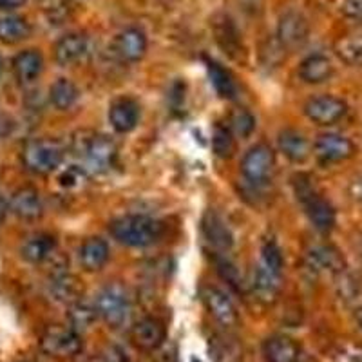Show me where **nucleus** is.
Wrapping results in <instances>:
<instances>
[{
  "mask_svg": "<svg viewBox=\"0 0 362 362\" xmlns=\"http://www.w3.org/2000/svg\"><path fill=\"white\" fill-rule=\"evenodd\" d=\"M109 232L125 247H151L165 235V225L148 216H124L109 225Z\"/></svg>",
  "mask_w": 362,
  "mask_h": 362,
  "instance_id": "f257e3e1",
  "label": "nucleus"
},
{
  "mask_svg": "<svg viewBox=\"0 0 362 362\" xmlns=\"http://www.w3.org/2000/svg\"><path fill=\"white\" fill-rule=\"evenodd\" d=\"M62 144L49 138H35L29 140L22 148V163L29 173L45 176L57 170L64 161Z\"/></svg>",
  "mask_w": 362,
  "mask_h": 362,
  "instance_id": "f03ea898",
  "label": "nucleus"
},
{
  "mask_svg": "<svg viewBox=\"0 0 362 362\" xmlns=\"http://www.w3.org/2000/svg\"><path fill=\"white\" fill-rule=\"evenodd\" d=\"M95 306L98 317H102L111 328L124 326L131 313V300H129L127 290L118 283L103 286L96 297Z\"/></svg>",
  "mask_w": 362,
  "mask_h": 362,
  "instance_id": "7ed1b4c3",
  "label": "nucleus"
},
{
  "mask_svg": "<svg viewBox=\"0 0 362 362\" xmlns=\"http://www.w3.org/2000/svg\"><path fill=\"white\" fill-rule=\"evenodd\" d=\"M297 198L300 199L305 212L312 225L319 232H329L335 226V209L328 199H325L321 194L317 192L306 177L300 176L297 183Z\"/></svg>",
  "mask_w": 362,
  "mask_h": 362,
  "instance_id": "20e7f679",
  "label": "nucleus"
},
{
  "mask_svg": "<svg viewBox=\"0 0 362 362\" xmlns=\"http://www.w3.org/2000/svg\"><path fill=\"white\" fill-rule=\"evenodd\" d=\"M76 141H78V145L74 147L76 154L86 158L90 169H95L96 173L111 169L116 158H118V147H116L115 140H111L105 134H95L93 132L87 138Z\"/></svg>",
  "mask_w": 362,
  "mask_h": 362,
  "instance_id": "39448f33",
  "label": "nucleus"
},
{
  "mask_svg": "<svg viewBox=\"0 0 362 362\" xmlns=\"http://www.w3.org/2000/svg\"><path fill=\"white\" fill-rule=\"evenodd\" d=\"M82 348V337L71 326H47L40 337V350L49 357L69 358L78 355Z\"/></svg>",
  "mask_w": 362,
  "mask_h": 362,
  "instance_id": "423d86ee",
  "label": "nucleus"
},
{
  "mask_svg": "<svg viewBox=\"0 0 362 362\" xmlns=\"http://www.w3.org/2000/svg\"><path fill=\"white\" fill-rule=\"evenodd\" d=\"M274 165H276V154H274L272 147H268L267 144H259L254 145L245 154L243 161H241V170L250 183L259 185L270 177Z\"/></svg>",
  "mask_w": 362,
  "mask_h": 362,
  "instance_id": "0eeeda50",
  "label": "nucleus"
},
{
  "mask_svg": "<svg viewBox=\"0 0 362 362\" xmlns=\"http://www.w3.org/2000/svg\"><path fill=\"white\" fill-rule=\"evenodd\" d=\"M348 112L344 100L332 95L313 96L305 103V115L317 125H334Z\"/></svg>",
  "mask_w": 362,
  "mask_h": 362,
  "instance_id": "6e6552de",
  "label": "nucleus"
},
{
  "mask_svg": "<svg viewBox=\"0 0 362 362\" xmlns=\"http://www.w3.org/2000/svg\"><path fill=\"white\" fill-rule=\"evenodd\" d=\"M313 153L321 163L332 165L339 161L350 160L355 154V145L350 138L337 134V132H326L315 140Z\"/></svg>",
  "mask_w": 362,
  "mask_h": 362,
  "instance_id": "1a4fd4ad",
  "label": "nucleus"
},
{
  "mask_svg": "<svg viewBox=\"0 0 362 362\" xmlns=\"http://www.w3.org/2000/svg\"><path fill=\"white\" fill-rule=\"evenodd\" d=\"M310 37V24L305 15L286 11L277 24V42L283 49H297Z\"/></svg>",
  "mask_w": 362,
  "mask_h": 362,
  "instance_id": "9d476101",
  "label": "nucleus"
},
{
  "mask_svg": "<svg viewBox=\"0 0 362 362\" xmlns=\"http://www.w3.org/2000/svg\"><path fill=\"white\" fill-rule=\"evenodd\" d=\"M202 299L210 315L214 317L216 322H219L223 328H234V326H238V310H235L230 297L226 296L223 290L216 288V286H205L202 290Z\"/></svg>",
  "mask_w": 362,
  "mask_h": 362,
  "instance_id": "9b49d317",
  "label": "nucleus"
},
{
  "mask_svg": "<svg viewBox=\"0 0 362 362\" xmlns=\"http://www.w3.org/2000/svg\"><path fill=\"white\" fill-rule=\"evenodd\" d=\"M129 337L138 350L154 351L167 339V329H165L163 322L156 317H144L138 322H134V326L129 332Z\"/></svg>",
  "mask_w": 362,
  "mask_h": 362,
  "instance_id": "f8f14e48",
  "label": "nucleus"
},
{
  "mask_svg": "<svg viewBox=\"0 0 362 362\" xmlns=\"http://www.w3.org/2000/svg\"><path fill=\"white\" fill-rule=\"evenodd\" d=\"M308 264L312 270L321 272V274H332V276H339L346 270L344 255L341 254L337 247L328 243L313 245L306 254Z\"/></svg>",
  "mask_w": 362,
  "mask_h": 362,
  "instance_id": "ddd939ff",
  "label": "nucleus"
},
{
  "mask_svg": "<svg viewBox=\"0 0 362 362\" xmlns=\"http://www.w3.org/2000/svg\"><path fill=\"white\" fill-rule=\"evenodd\" d=\"M112 49L124 62H140L147 53V37L141 29L127 28L116 35Z\"/></svg>",
  "mask_w": 362,
  "mask_h": 362,
  "instance_id": "4468645a",
  "label": "nucleus"
},
{
  "mask_svg": "<svg viewBox=\"0 0 362 362\" xmlns=\"http://www.w3.org/2000/svg\"><path fill=\"white\" fill-rule=\"evenodd\" d=\"M9 210L17 218L25 219V221H35L44 214V203H42L40 194L33 187H21L15 190L9 203Z\"/></svg>",
  "mask_w": 362,
  "mask_h": 362,
  "instance_id": "2eb2a0df",
  "label": "nucleus"
},
{
  "mask_svg": "<svg viewBox=\"0 0 362 362\" xmlns=\"http://www.w3.org/2000/svg\"><path fill=\"white\" fill-rule=\"evenodd\" d=\"M89 51V38L83 33L64 35L54 45V58L60 66L67 67L80 62Z\"/></svg>",
  "mask_w": 362,
  "mask_h": 362,
  "instance_id": "dca6fc26",
  "label": "nucleus"
},
{
  "mask_svg": "<svg viewBox=\"0 0 362 362\" xmlns=\"http://www.w3.org/2000/svg\"><path fill=\"white\" fill-rule=\"evenodd\" d=\"M140 119V107L131 98H119L109 107V122L116 132H131Z\"/></svg>",
  "mask_w": 362,
  "mask_h": 362,
  "instance_id": "f3484780",
  "label": "nucleus"
},
{
  "mask_svg": "<svg viewBox=\"0 0 362 362\" xmlns=\"http://www.w3.org/2000/svg\"><path fill=\"white\" fill-rule=\"evenodd\" d=\"M277 144H279V151L288 158L293 163H303L310 158L312 153V147H310V141L305 134L296 129H284L279 132V138H277Z\"/></svg>",
  "mask_w": 362,
  "mask_h": 362,
  "instance_id": "a211bd4d",
  "label": "nucleus"
},
{
  "mask_svg": "<svg viewBox=\"0 0 362 362\" xmlns=\"http://www.w3.org/2000/svg\"><path fill=\"white\" fill-rule=\"evenodd\" d=\"M299 354V344L288 335H272L263 344V355L267 362H297Z\"/></svg>",
  "mask_w": 362,
  "mask_h": 362,
  "instance_id": "6ab92c4d",
  "label": "nucleus"
},
{
  "mask_svg": "<svg viewBox=\"0 0 362 362\" xmlns=\"http://www.w3.org/2000/svg\"><path fill=\"white\" fill-rule=\"evenodd\" d=\"M78 261L86 272H98L109 261V245L102 238H89L78 250Z\"/></svg>",
  "mask_w": 362,
  "mask_h": 362,
  "instance_id": "aec40b11",
  "label": "nucleus"
},
{
  "mask_svg": "<svg viewBox=\"0 0 362 362\" xmlns=\"http://www.w3.org/2000/svg\"><path fill=\"white\" fill-rule=\"evenodd\" d=\"M281 274H276L270 268L259 264L254 274V283H252V292H254L255 299L263 303V305H270L274 303L279 293L281 286Z\"/></svg>",
  "mask_w": 362,
  "mask_h": 362,
  "instance_id": "412c9836",
  "label": "nucleus"
},
{
  "mask_svg": "<svg viewBox=\"0 0 362 362\" xmlns=\"http://www.w3.org/2000/svg\"><path fill=\"white\" fill-rule=\"evenodd\" d=\"M203 234H205L206 241L219 250H228L234 245V235H232L230 228L225 225L221 216L212 210H209L203 218Z\"/></svg>",
  "mask_w": 362,
  "mask_h": 362,
  "instance_id": "4be33fe9",
  "label": "nucleus"
},
{
  "mask_svg": "<svg viewBox=\"0 0 362 362\" xmlns=\"http://www.w3.org/2000/svg\"><path fill=\"white\" fill-rule=\"evenodd\" d=\"M44 67V58L37 49L21 51L13 58V73L21 83L35 82L40 76Z\"/></svg>",
  "mask_w": 362,
  "mask_h": 362,
  "instance_id": "5701e85b",
  "label": "nucleus"
},
{
  "mask_svg": "<svg viewBox=\"0 0 362 362\" xmlns=\"http://www.w3.org/2000/svg\"><path fill=\"white\" fill-rule=\"evenodd\" d=\"M334 74V66L326 54L315 53L306 57L299 66V76L306 83H322Z\"/></svg>",
  "mask_w": 362,
  "mask_h": 362,
  "instance_id": "b1692460",
  "label": "nucleus"
},
{
  "mask_svg": "<svg viewBox=\"0 0 362 362\" xmlns=\"http://www.w3.org/2000/svg\"><path fill=\"white\" fill-rule=\"evenodd\" d=\"M49 292L51 296L57 300H60V303H69L71 305V303H74L80 296L78 279L67 270L58 268V270H54L53 274H51Z\"/></svg>",
  "mask_w": 362,
  "mask_h": 362,
  "instance_id": "393cba45",
  "label": "nucleus"
},
{
  "mask_svg": "<svg viewBox=\"0 0 362 362\" xmlns=\"http://www.w3.org/2000/svg\"><path fill=\"white\" fill-rule=\"evenodd\" d=\"M57 250V239L49 234H35L25 239L21 254L28 263H44Z\"/></svg>",
  "mask_w": 362,
  "mask_h": 362,
  "instance_id": "a878e982",
  "label": "nucleus"
},
{
  "mask_svg": "<svg viewBox=\"0 0 362 362\" xmlns=\"http://www.w3.org/2000/svg\"><path fill=\"white\" fill-rule=\"evenodd\" d=\"M209 354L214 362H241L243 350L239 342L228 334H216L209 341Z\"/></svg>",
  "mask_w": 362,
  "mask_h": 362,
  "instance_id": "bb28decb",
  "label": "nucleus"
},
{
  "mask_svg": "<svg viewBox=\"0 0 362 362\" xmlns=\"http://www.w3.org/2000/svg\"><path fill=\"white\" fill-rule=\"evenodd\" d=\"M334 51L342 64L362 67V33H346L334 44Z\"/></svg>",
  "mask_w": 362,
  "mask_h": 362,
  "instance_id": "cd10ccee",
  "label": "nucleus"
},
{
  "mask_svg": "<svg viewBox=\"0 0 362 362\" xmlns=\"http://www.w3.org/2000/svg\"><path fill=\"white\" fill-rule=\"evenodd\" d=\"M31 37V24L24 17L8 15L0 18V42L2 44H21Z\"/></svg>",
  "mask_w": 362,
  "mask_h": 362,
  "instance_id": "c85d7f7f",
  "label": "nucleus"
},
{
  "mask_svg": "<svg viewBox=\"0 0 362 362\" xmlns=\"http://www.w3.org/2000/svg\"><path fill=\"white\" fill-rule=\"evenodd\" d=\"M212 28H214V35L218 44L221 45L223 49L228 54L234 57V53H241L239 47H241V38H239L238 29H235L234 22L226 15H219V17L214 18L212 22Z\"/></svg>",
  "mask_w": 362,
  "mask_h": 362,
  "instance_id": "c756f323",
  "label": "nucleus"
},
{
  "mask_svg": "<svg viewBox=\"0 0 362 362\" xmlns=\"http://www.w3.org/2000/svg\"><path fill=\"white\" fill-rule=\"evenodd\" d=\"M67 319H69L71 328L80 334V332H86V329L95 325L96 319H98V312H96V306L89 305L86 300L76 299L69 305Z\"/></svg>",
  "mask_w": 362,
  "mask_h": 362,
  "instance_id": "7c9ffc66",
  "label": "nucleus"
},
{
  "mask_svg": "<svg viewBox=\"0 0 362 362\" xmlns=\"http://www.w3.org/2000/svg\"><path fill=\"white\" fill-rule=\"evenodd\" d=\"M78 87L74 86L71 80L67 78H58L57 82L51 86L49 90V100L58 111H67L78 102Z\"/></svg>",
  "mask_w": 362,
  "mask_h": 362,
  "instance_id": "2f4dec72",
  "label": "nucleus"
},
{
  "mask_svg": "<svg viewBox=\"0 0 362 362\" xmlns=\"http://www.w3.org/2000/svg\"><path fill=\"white\" fill-rule=\"evenodd\" d=\"M38 8L47 22L53 25H62L71 21L74 11L73 0H38Z\"/></svg>",
  "mask_w": 362,
  "mask_h": 362,
  "instance_id": "473e14b6",
  "label": "nucleus"
},
{
  "mask_svg": "<svg viewBox=\"0 0 362 362\" xmlns=\"http://www.w3.org/2000/svg\"><path fill=\"white\" fill-rule=\"evenodd\" d=\"M209 67V74H210V82L214 86L216 93L223 98H234L235 96V83L232 80V74L225 69L223 66H219L218 62H212L210 60L206 64Z\"/></svg>",
  "mask_w": 362,
  "mask_h": 362,
  "instance_id": "72a5a7b5",
  "label": "nucleus"
},
{
  "mask_svg": "<svg viewBox=\"0 0 362 362\" xmlns=\"http://www.w3.org/2000/svg\"><path fill=\"white\" fill-rule=\"evenodd\" d=\"M212 145H214V151L219 158H230L234 154V138H232L230 127L221 124L216 125Z\"/></svg>",
  "mask_w": 362,
  "mask_h": 362,
  "instance_id": "f704fd0d",
  "label": "nucleus"
},
{
  "mask_svg": "<svg viewBox=\"0 0 362 362\" xmlns=\"http://www.w3.org/2000/svg\"><path fill=\"white\" fill-rule=\"evenodd\" d=\"M261 264L270 268V270H274L276 274H281V272H283V252H281L279 245H277L276 241H270V239H268L267 243L263 245V250H261Z\"/></svg>",
  "mask_w": 362,
  "mask_h": 362,
  "instance_id": "c9c22d12",
  "label": "nucleus"
},
{
  "mask_svg": "<svg viewBox=\"0 0 362 362\" xmlns=\"http://www.w3.org/2000/svg\"><path fill=\"white\" fill-rule=\"evenodd\" d=\"M216 270H218L219 276L230 284L232 288L241 290L243 288V281H241V276H239V270L232 261H228L226 257H216Z\"/></svg>",
  "mask_w": 362,
  "mask_h": 362,
  "instance_id": "e433bc0d",
  "label": "nucleus"
},
{
  "mask_svg": "<svg viewBox=\"0 0 362 362\" xmlns=\"http://www.w3.org/2000/svg\"><path fill=\"white\" fill-rule=\"evenodd\" d=\"M255 129V118L247 111V109H238L230 118V131L241 138H247Z\"/></svg>",
  "mask_w": 362,
  "mask_h": 362,
  "instance_id": "4c0bfd02",
  "label": "nucleus"
},
{
  "mask_svg": "<svg viewBox=\"0 0 362 362\" xmlns=\"http://www.w3.org/2000/svg\"><path fill=\"white\" fill-rule=\"evenodd\" d=\"M339 293H341L344 299L351 300L358 296L361 292V281L354 276V274H348V272H342L339 274Z\"/></svg>",
  "mask_w": 362,
  "mask_h": 362,
  "instance_id": "58836bf2",
  "label": "nucleus"
},
{
  "mask_svg": "<svg viewBox=\"0 0 362 362\" xmlns=\"http://www.w3.org/2000/svg\"><path fill=\"white\" fill-rule=\"evenodd\" d=\"M339 11L344 18L362 24V0H341Z\"/></svg>",
  "mask_w": 362,
  "mask_h": 362,
  "instance_id": "ea45409f",
  "label": "nucleus"
},
{
  "mask_svg": "<svg viewBox=\"0 0 362 362\" xmlns=\"http://www.w3.org/2000/svg\"><path fill=\"white\" fill-rule=\"evenodd\" d=\"M83 177H86V173L80 169H76V167H71V169H67L66 173L60 176V183H62L64 187H74L78 185V181H82Z\"/></svg>",
  "mask_w": 362,
  "mask_h": 362,
  "instance_id": "a19ab883",
  "label": "nucleus"
},
{
  "mask_svg": "<svg viewBox=\"0 0 362 362\" xmlns=\"http://www.w3.org/2000/svg\"><path fill=\"white\" fill-rule=\"evenodd\" d=\"M103 361L105 362H129L127 354L118 346H107L103 351Z\"/></svg>",
  "mask_w": 362,
  "mask_h": 362,
  "instance_id": "79ce46f5",
  "label": "nucleus"
},
{
  "mask_svg": "<svg viewBox=\"0 0 362 362\" xmlns=\"http://www.w3.org/2000/svg\"><path fill=\"white\" fill-rule=\"evenodd\" d=\"M348 194L354 202L362 203V173H358L357 176H354V180L350 181V187H348Z\"/></svg>",
  "mask_w": 362,
  "mask_h": 362,
  "instance_id": "37998d69",
  "label": "nucleus"
},
{
  "mask_svg": "<svg viewBox=\"0 0 362 362\" xmlns=\"http://www.w3.org/2000/svg\"><path fill=\"white\" fill-rule=\"evenodd\" d=\"M15 131V119L8 115H0V138H8Z\"/></svg>",
  "mask_w": 362,
  "mask_h": 362,
  "instance_id": "c03bdc74",
  "label": "nucleus"
},
{
  "mask_svg": "<svg viewBox=\"0 0 362 362\" xmlns=\"http://www.w3.org/2000/svg\"><path fill=\"white\" fill-rule=\"evenodd\" d=\"M28 0H0V9L11 11V9H18L25 4Z\"/></svg>",
  "mask_w": 362,
  "mask_h": 362,
  "instance_id": "a18cd8bd",
  "label": "nucleus"
},
{
  "mask_svg": "<svg viewBox=\"0 0 362 362\" xmlns=\"http://www.w3.org/2000/svg\"><path fill=\"white\" fill-rule=\"evenodd\" d=\"M9 212V203L6 202V198L0 194V225H2V221L6 219V216H8Z\"/></svg>",
  "mask_w": 362,
  "mask_h": 362,
  "instance_id": "49530a36",
  "label": "nucleus"
},
{
  "mask_svg": "<svg viewBox=\"0 0 362 362\" xmlns=\"http://www.w3.org/2000/svg\"><path fill=\"white\" fill-rule=\"evenodd\" d=\"M354 319H355V325L362 329V306H358L357 310L354 312Z\"/></svg>",
  "mask_w": 362,
  "mask_h": 362,
  "instance_id": "de8ad7c7",
  "label": "nucleus"
},
{
  "mask_svg": "<svg viewBox=\"0 0 362 362\" xmlns=\"http://www.w3.org/2000/svg\"><path fill=\"white\" fill-rule=\"evenodd\" d=\"M0 71H2V58H0Z\"/></svg>",
  "mask_w": 362,
  "mask_h": 362,
  "instance_id": "09e8293b",
  "label": "nucleus"
},
{
  "mask_svg": "<svg viewBox=\"0 0 362 362\" xmlns=\"http://www.w3.org/2000/svg\"><path fill=\"white\" fill-rule=\"evenodd\" d=\"M361 257H362V247H361Z\"/></svg>",
  "mask_w": 362,
  "mask_h": 362,
  "instance_id": "8fccbe9b",
  "label": "nucleus"
},
{
  "mask_svg": "<svg viewBox=\"0 0 362 362\" xmlns=\"http://www.w3.org/2000/svg\"><path fill=\"white\" fill-rule=\"evenodd\" d=\"M22 362H25V361H22Z\"/></svg>",
  "mask_w": 362,
  "mask_h": 362,
  "instance_id": "3c124183",
  "label": "nucleus"
}]
</instances>
